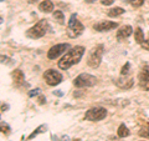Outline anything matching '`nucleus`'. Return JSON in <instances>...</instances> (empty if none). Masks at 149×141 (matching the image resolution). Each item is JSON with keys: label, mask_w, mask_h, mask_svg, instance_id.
<instances>
[{"label": "nucleus", "mask_w": 149, "mask_h": 141, "mask_svg": "<svg viewBox=\"0 0 149 141\" xmlns=\"http://www.w3.org/2000/svg\"><path fill=\"white\" fill-rule=\"evenodd\" d=\"M11 76H13V80H14V82H15L16 86H20L21 84H24V81H25L24 73H22L21 70H19V69L15 70V71H13Z\"/></svg>", "instance_id": "13"}, {"label": "nucleus", "mask_w": 149, "mask_h": 141, "mask_svg": "<svg viewBox=\"0 0 149 141\" xmlns=\"http://www.w3.org/2000/svg\"><path fill=\"white\" fill-rule=\"evenodd\" d=\"M117 134H118L119 137H122V139H123V137H127V136L129 135V130H128V128H127V126H125L124 124H122V125H120L119 128H118Z\"/></svg>", "instance_id": "18"}, {"label": "nucleus", "mask_w": 149, "mask_h": 141, "mask_svg": "<svg viewBox=\"0 0 149 141\" xmlns=\"http://www.w3.org/2000/svg\"><path fill=\"white\" fill-rule=\"evenodd\" d=\"M8 109H9V105H3V106H1V110H3V111H6Z\"/></svg>", "instance_id": "30"}, {"label": "nucleus", "mask_w": 149, "mask_h": 141, "mask_svg": "<svg viewBox=\"0 0 149 141\" xmlns=\"http://www.w3.org/2000/svg\"><path fill=\"white\" fill-rule=\"evenodd\" d=\"M39 10H41L42 13H51L54 10L52 1H50V0H44V1L39 5Z\"/></svg>", "instance_id": "14"}, {"label": "nucleus", "mask_w": 149, "mask_h": 141, "mask_svg": "<svg viewBox=\"0 0 149 141\" xmlns=\"http://www.w3.org/2000/svg\"><path fill=\"white\" fill-rule=\"evenodd\" d=\"M39 92H40V89H35V90H31V91L29 92V96H35V95H37Z\"/></svg>", "instance_id": "27"}, {"label": "nucleus", "mask_w": 149, "mask_h": 141, "mask_svg": "<svg viewBox=\"0 0 149 141\" xmlns=\"http://www.w3.org/2000/svg\"><path fill=\"white\" fill-rule=\"evenodd\" d=\"M74 141H81V140H80V139H76V140H74Z\"/></svg>", "instance_id": "34"}, {"label": "nucleus", "mask_w": 149, "mask_h": 141, "mask_svg": "<svg viewBox=\"0 0 149 141\" xmlns=\"http://www.w3.org/2000/svg\"><path fill=\"white\" fill-rule=\"evenodd\" d=\"M52 16L56 21L58 23V24H65V15H63V13L61 10H56L54 14H52Z\"/></svg>", "instance_id": "17"}, {"label": "nucleus", "mask_w": 149, "mask_h": 141, "mask_svg": "<svg viewBox=\"0 0 149 141\" xmlns=\"http://www.w3.org/2000/svg\"><path fill=\"white\" fill-rule=\"evenodd\" d=\"M138 79H139V86H141V89L149 91V76L148 75L141 71L138 75Z\"/></svg>", "instance_id": "12"}, {"label": "nucleus", "mask_w": 149, "mask_h": 141, "mask_svg": "<svg viewBox=\"0 0 149 141\" xmlns=\"http://www.w3.org/2000/svg\"><path fill=\"white\" fill-rule=\"evenodd\" d=\"M107 141H122V140H119V136H108V140Z\"/></svg>", "instance_id": "26"}, {"label": "nucleus", "mask_w": 149, "mask_h": 141, "mask_svg": "<svg viewBox=\"0 0 149 141\" xmlns=\"http://www.w3.org/2000/svg\"><path fill=\"white\" fill-rule=\"evenodd\" d=\"M44 79H45V81H46L47 85L56 86V85H58V84L62 81V75L60 74L58 71L54 70V69H49V70H46V71L44 73Z\"/></svg>", "instance_id": "7"}, {"label": "nucleus", "mask_w": 149, "mask_h": 141, "mask_svg": "<svg viewBox=\"0 0 149 141\" xmlns=\"http://www.w3.org/2000/svg\"><path fill=\"white\" fill-rule=\"evenodd\" d=\"M139 136L141 137H144V139H149V125H144L143 128L139 130Z\"/></svg>", "instance_id": "19"}, {"label": "nucleus", "mask_w": 149, "mask_h": 141, "mask_svg": "<svg viewBox=\"0 0 149 141\" xmlns=\"http://www.w3.org/2000/svg\"><path fill=\"white\" fill-rule=\"evenodd\" d=\"M142 73H144V74H147L148 76H149V66H144L143 69H142Z\"/></svg>", "instance_id": "28"}, {"label": "nucleus", "mask_w": 149, "mask_h": 141, "mask_svg": "<svg viewBox=\"0 0 149 141\" xmlns=\"http://www.w3.org/2000/svg\"><path fill=\"white\" fill-rule=\"evenodd\" d=\"M1 133L5 134V135H9L10 134V128H9L8 125H5L4 123H1Z\"/></svg>", "instance_id": "23"}, {"label": "nucleus", "mask_w": 149, "mask_h": 141, "mask_svg": "<svg viewBox=\"0 0 149 141\" xmlns=\"http://www.w3.org/2000/svg\"><path fill=\"white\" fill-rule=\"evenodd\" d=\"M103 51H104V46L102 44H98L97 46H95L90 55H88V59H87V64L88 66L92 68V69H96L101 65L102 61V55H103Z\"/></svg>", "instance_id": "2"}, {"label": "nucleus", "mask_w": 149, "mask_h": 141, "mask_svg": "<svg viewBox=\"0 0 149 141\" xmlns=\"http://www.w3.org/2000/svg\"><path fill=\"white\" fill-rule=\"evenodd\" d=\"M45 131H46V126H45V125H41V126H39V128H37V129L34 131V133H32V134L29 136V140H30V139H34L36 135H39L40 133H45Z\"/></svg>", "instance_id": "20"}, {"label": "nucleus", "mask_w": 149, "mask_h": 141, "mask_svg": "<svg viewBox=\"0 0 149 141\" xmlns=\"http://www.w3.org/2000/svg\"><path fill=\"white\" fill-rule=\"evenodd\" d=\"M97 82V79L90 74H80L73 80V85L76 87H91Z\"/></svg>", "instance_id": "5"}, {"label": "nucleus", "mask_w": 149, "mask_h": 141, "mask_svg": "<svg viewBox=\"0 0 149 141\" xmlns=\"http://www.w3.org/2000/svg\"><path fill=\"white\" fill-rule=\"evenodd\" d=\"M132 32H133V27L130 26V25H124L122 26L120 29L117 31V40L119 41H122L124 39H127V37H129L130 35H132Z\"/></svg>", "instance_id": "11"}, {"label": "nucleus", "mask_w": 149, "mask_h": 141, "mask_svg": "<svg viewBox=\"0 0 149 141\" xmlns=\"http://www.w3.org/2000/svg\"><path fill=\"white\" fill-rule=\"evenodd\" d=\"M54 94L57 96H62V91H54Z\"/></svg>", "instance_id": "31"}, {"label": "nucleus", "mask_w": 149, "mask_h": 141, "mask_svg": "<svg viewBox=\"0 0 149 141\" xmlns=\"http://www.w3.org/2000/svg\"><path fill=\"white\" fill-rule=\"evenodd\" d=\"M1 1H4V0H1Z\"/></svg>", "instance_id": "35"}, {"label": "nucleus", "mask_w": 149, "mask_h": 141, "mask_svg": "<svg viewBox=\"0 0 149 141\" xmlns=\"http://www.w3.org/2000/svg\"><path fill=\"white\" fill-rule=\"evenodd\" d=\"M47 21L45 20H40L37 24H35L32 27H30L29 30L26 31V36H29L30 39H39V37H42L46 32H47Z\"/></svg>", "instance_id": "4"}, {"label": "nucleus", "mask_w": 149, "mask_h": 141, "mask_svg": "<svg viewBox=\"0 0 149 141\" xmlns=\"http://www.w3.org/2000/svg\"><path fill=\"white\" fill-rule=\"evenodd\" d=\"M130 5L134 6V8H139V6H142L143 5V3H144V0H130Z\"/></svg>", "instance_id": "21"}, {"label": "nucleus", "mask_w": 149, "mask_h": 141, "mask_svg": "<svg viewBox=\"0 0 149 141\" xmlns=\"http://www.w3.org/2000/svg\"><path fill=\"white\" fill-rule=\"evenodd\" d=\"M114 0H101V4L102 5H111V4H113Z\"/></svg>", "instance_id": "25"}, {"label": "nucleus", "mask_w": 149, "mask_h": 141, "mask_svg": "<svg viewBox=\"0 0 149 141\" xmlns=\"http://www.w3.org/2000/svg\"><path fill=\"white\" fill-rule=\"evenodd\" d=\"M134 40H136L138 44H142L144 41V34H143V30L141 27H137V29L134 30Z\"/></svg>", "instance_id": "15"}, {"label": "nucleus", "mask_w": 149, "mask_h": 141, "mask_svg": "<svg viewBox=\"0 0 149 141\" xmlns=\"http://www.w3.org/2000/svg\"><path fill=\"white\" fill-rule=\"evenodd\" d=\"M71 46H70V44L67 43H65V44H57V45H55L52 46L49 51H47V58L50 60H54V59H57L61 54H65V51L68 50Z\"/></svg>", "instance_id": "8"}, {"label": "nucleus", "mask_w": 149, "mask_h": 141, "mask_svg": "<svg viewBox=\"0 0 149 141\" xmlns=\"http://www.w3.org/2000/svg\"><path fill=\"white\" fill-rule=\"evenodd\" d=\"M123 13H124V9H122V8H112V9H109V10H108V16L116 18V16L122 15Z\"/></svg>", "instance_id": "16"}, {"label": "nucleus", "mask_w": 149, "mask_h": 141, "mask_svg": "<svg viewBox=\"0 0 149 141\" xmlns=\"http://www.w3.org/2000/svg\"><path fill=\"white\" fill-rule=\"evenodd\" d=\"M133 79L130 78H127L125 75H122L120 78L116 79V85H117L119 89H123V90H128V89H130L133 86Z\"/></svg>", "instance_id": "10"}, {"label": "nucleus", "mask_w": 149, "mask_h": 141, "mask_svg": "<svg viewBox=\"0 0 149 141\" xmlns=\"http://www.w3.org/2000/svg\"><path fill=\"white\" fill-rule=\"evenodd\" d=\"M39 100H40V101H39V102H40V104H44V102L46 101V99H45L44 96H40V97H39Z\"/></svg>", "instance_id": "29"}, {"label": "nucleus", "mask_w": 149, "mask_h": 141, "mask_svg": "<svg viewBox=\"0 0 149 141\" xmlns=\"http://www.w3.org/2000/svg\"><path fill=\"white\" fill-rule=\"evenodd\" d=\"M129 69H130V64L125 63V65L122 68V70H120V74H122V75H127L129 73Z\"/></svg>", "instance_id": "22"}, {"label": "nucleus", "mask_w": 149, "mask_h": 141, "mask_svg": "<svg viewBox=\"0 0 149 141\" xmlns=\"http://www.w3.org/2000/svg\"><path fill=\"white\" fill-rule=\"evenodd\" d=\"M88 1H91V3H92V1H96V0H88Z\"/></svg>", "instance_id": "33"}, {"label": "nucleus", "mask_w": 149, "mask_h": 141, "mask_svg": "<svg viewBox=\"0 0 149 141\" xmlns=\"http://www.w3.org/2000/svg\"><path fill=\"white\" fill-rule=\"evenodd\" d=\"M83 54H85V48L83 46H74L71 50H68L66 54L62 56V59L58 61V68L62 70H67L72 66L80 63Z\"/></svg>", "instance_id": "1"}, {"label": "nucleus", "mask_w": 149, "mask_h": 141, "mask_svg": "<svg viewBox=\"0 0 149 141\" xmlns=\"http://www.w3.org/2000/svg\"><path fill=\"white\" fill-rule=\"evenodd\" d=\"M6 60H8V58H6V56H1V63H5Z\"/></svg>", "instance_id": "32"}, {"label": "nucleus", "mask_w": 149, "mask_h": 141, "mask_svg": "<svg viewBox=\"0 0 149 141\" xmlns=\"http://www.w3.org/2000/svg\"><path fill=\"white\" fill-rule=\"evenodd\" d=\"M83 30H85V26L82 25V23L80 20H77V16L72 14L71 18H70V20H68V25H67L68 37H71V39L78 37L83 32Z\"/></svg>", "instance_id": "3"}, {"label": "nucleus", "mask_w": 149, "mask_h": 141, "mask_svg": "<svg viewBox=\"0 0 149 141\" xmlns=\"http://www.w3.org/2000/svg\"><path fill=\"white\" fill-rule=\"evenodd\" d=\"M107 116V110L104 107H91L86 111L85 119L88 121H101Z\"/></svg>", "instance_id": "6"}, {"label": "nucleus", "mask_w": 149, "mask_h": 141, "mask_svg": "<svg viewBox=\"0 0 149 141\" xmlns=\"http://www.w3.org/2000/svg\"><path fill=\"white\" fill-rule=\"evenodd\" d=\"M141 45H142V48H143L144 50H149V36H148V39L144 40Z\"/></svg>", "instance_id": "24"}, {"label": "nucleus", "mask_w": 149, "mask_h": 141, "mask_svg": "<svg viewBox=\"0 0 149 141\" xmlns=\"http://www.w3.org/2000/svg\"><path fill=\"white\" fill-rule=\"evenodd\" d=\"M118 26L117 23H113V21H98L93 25V29L96 31H100V32H103V31H109V30H113Z\"/></svg>", "instance_id": "9"}]
</instances>
